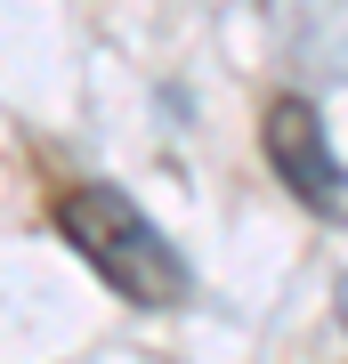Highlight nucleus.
Here are the masks:
<instances>
[{"label": "nucleus", "mask_w": 348, "mask_h": 364, "mask_svg": "<svg viewBox=\"0 0 348 364\" xmlns=\"http://www.w3.org/2000/svg\"><path fill=\"white\" fill-rule=\"evenodd\" d=\"M259 138H268L275 178H284L308 210H324V219H332V210L348 203V178H340L332 146H324V122H316V105H308V97H275V105H268V122H259Z\"/></svg>", "instance_id": "obj_2"}, {"label": "nucleus", "mask_w": 348, "mask_h": 364, "mask_svg": "<svg viewBox=\"0 0 348 364\" xmlns=\"http://www.w3.org/2000/svg\"><path fill=\"white\" fill-rule=\"evenodd\" d=\"M57 227H65V243H73L122 299H138V308H179L186 284H194L186 259L170 251V235L146 219L122 186H73V195L57 203Z\"/></svg>", "instance_id": "obj_1"}]
</instances>
